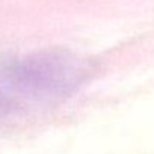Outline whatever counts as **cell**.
Here are the masks:
<instances>
[{"mask_svg": "<svg viewBox=\"0 0 154 154\" xmlns=\"http://www.w3.org/2000/svg\"><path fill=\"white\" fill-rule=\"evenodd\" d=\"M86 66L65 53H41L9 65L2 75V92L27 101H50L69 95L80 86Z\"/></svg>", "mask_w": 154, "mask_h": 154, "instance_id": "obj_1", "label": "cell"}]
</instances>
